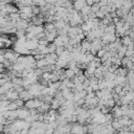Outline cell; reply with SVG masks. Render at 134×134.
<instances>
[{
  "instance_id": "obj_8",
  "label": "cell",
  "mask_w": 134,
  "mask_h": 134,
  "mask_svg": "<svg viewBox=\"0 0 134 134\" xmlns=\"http://www.w3.org/2000/svg\"><path fill=\"white\" fill-rule=\"evenodd\" d=\"M105 34H109V35H115L116 34V27L114 23H111L110 25L105 27Z\"/></svg>"
},
{
  "instance_id": "obj_6",
  "label": "cell",
  "mask_w": 134,
  "mask_h": 134,
  "mask_svg": "<svg viewBox=\"0 0 134 134\" xmlns=\"http://www.w3.org/2000/svg\"><path fill=\"white\" fill-rule=\"evenodd\" d=\"M86 5H87L86 0H76L73 2V8L76 9L77 12H81Z\"/></svg>"
},
{
  "instance_id": "obj_31",
  "label": "cell",
  "mask_w": 134,
  "mask_h": 134,
  "mask_svg": "<svg viewBox=\"0 0 134 134\" xmlns=\"http://www.w3.org/2000/svg\"><path fill=\"white\" fill-rule=\"evenodd\" d=\"M86 3H87V5L92 6V5L94 4V1H93V0H86Z\"/></svg>"
},
{
  "instance_id": "obj_25",
  "label": "cell",
  "mask_w": 134,
  "mask_h": 134,
  "mask_svg": "<svg viewBox=\"0 0 134 134\" xmlns=\"http://www.w3.org/2000/svg\"><path fill=\"white\" fill-rule=\"evenodd\" d=\"M48 48H49V51H50V53H52V52H55L57 46L53 44V42H51V43H49V44H48Z\"/></svg>"
},
{
  "instance_id": "obj_17",
  "label": "cell",
  "mask_w": 134,
  "mask_h": 134,
  "mask_svg": "<svg viewBox=\"0 0 134 134\" xmlns=\"http://www.w3.org/2000/svg\"><path fill=\"white\" fill-rule=\"evenodd\" d=\"M92 10H91V6H89V5H86L80 13H81V15L82 16H88L90 13H91Z\"/></svg>"
},
{
  "instance_id": "obj_1",
  "label": "cell",
  "mask_w": 134,
  "mask_h": 134,
  "mask_svg": "<svg viewBox=\"0 0 134 134\" xmlns=\"http://www.w3.org/2000/svg\"><path fill=\"white\" fill-rule=\"evenodd\" d=\"M72 134H88V127L83 126L79 122H73L71 124V131Z\"/></svg>"
},
{
  "instance_id": "obj_7",
  "label": "cell",
  "mask_w": 134,
  "mask_h": 134,
  "mask_svg": "<svg viewBox=\"0 0 134 134\" xmlns=\"http://www.w3.org/2000/svg\"><path fill=\"white\" fill-rule=\"evenodd\" d=\"M19 98H21V99H23L24 102H27V100H29V99H31V98H35L30 93H29V91L28 90H23L22 92H20L19 93Z\"/></svg>"
},
{
  "instance_id": "obj_13",
  "label": "cell",
  "mask_w": 134,
  "mask_h": 134,
  "mask_svg": "<svg viewBox=\"0 0 134 134\" xmlns=\"http://www.w3.org/2000/svg\"><path fill=\"white\" fill-rule=\"evenodd\" d=\"M131 43H133V40L130 38V36H125L121 38V44L125 46H129Z\"/></svg>"
},
{
  "instance_id": "obj_15",
  "label": "cell",
  "mask_w": 134,
  "mask_h": 134,
  "mask_svg": "<svg viewBox=\"0 0 134 134\" xmlns=\"http://www.w3.org/2000/svg\"><path fill=\"white\" fill-rule=\"evenodd\" d=\"M47 65H48V64H47V62H46L45 59H42V60L36 62V67H37V68H40V69L44 68V67L47 66Z\"/></svg>"
},
{
  "instance_id": "obj_2",
  "label": "cell",
  "mask_w": 134,
  "mask_h": 134,
  "mask_svg": "<svg viewBox=\"0 0 134 134\" xmlns=\"http://www.w3.org/2000/svg\"><path fill=\"white\" fill-rule=\"evenodd\" d=\"M18 112V119H26L29 115H30V110L27 109L26 107H23V108H19L17 110Z\"/></svg>"
},
{
  "instance_id": "obj_23",
  "label": "cell",
  "mask_w": 134,
  "mask_h": 134,
  "mask_svg": "<svg viewBox=\"0 0 134 134\" xmlns=\"http://www.w3.org/2000/svg\"><path fill=\"white\" fill-rule=\"evenodd\" d=\"M65 50H66V49H65V47H64V46H61V47H57V49H55V53H57V54L60 57V55H61V54H62V53H63Z\"/></svg>"
},
{
  "instance_id": "obj_29",
  "label": "cell",
  "mask_w": 134,
  "mask_h": 134,
  "mask_svg": "<svg viewBox=\"0 0 134 134\" xmlns=\"http://www.w3.org/2000/svg\"><path fill=\"white\" fill-rule=\"evenodd\" d=\"M108 1H109V0H100V1H99L100 7H102V6H107V5H108Z\"/></svg>"
},
{
  "instance_id": "obj_28",
  "label": "cell",
  "mask_w": 134,
  "mask_h": 134,
  "mask_svg": "<svg viewBox=\"0 0 134 134\" xmlns=\"http://www.w3.org/2000/svg\"><path fill=\"white\" fill-rule=\"evenodd\" d=\"M34 57H35L36 61H40V60H42V59H45V55H43V54H41V53H38V54H36V55H34Z\"/></svg>"
},
{
  "instance_id": "obj_26",
  "label": "cell",
  "mask_w": 134,
  "mask_h": 134,
  "mask_svg": "<svg viewBox=\"0 0 134 134\" xmlns=\"http://www.w3.org/2000/svg\"><path fill=\"white\" fill-rule=\"evenodd\" d=\"M106 52H107V50H106L105 48H103V49H100V50H98V51H97L96 57H98V58H100V59H102V58L105 55V53H106Z\"/></svg>"
},
{
  "instance_id": "obj_21",
  "label": "cell",
  "mask_w": 134,
  "mask_h": 134,
  "mask_svg": "<svg viewBox=\"0 0 134 134\" xmlns=\"http://www.w3.org/2000/svg\"><path fill=\"white\" fill-rule=\"evenodd\" d=\"M83 90H85V87H84V85L82 84V83H80V84H76L75 86H74V89H73V91H83Z\"/></svg>"
},
{
  "instance_id": "obj_11",
  "label": "cell",
  "mask_w": 134,
  "mask_h": 134,
  "mask_svg": "<svg viewBox=\"0 0 134 134\" xmlns=\"http://www.w3.org/2000/svg\"><path fill=\"white\" fill-rule=\"evenodd\" d=\"M67 25V23L64 21V20H60V21H55L54 22V26H55V29L60 30V29H63L65 26Z\"/></svg>"
},
{
  "instance_id": "obj_16",
  "label": "cell",
  "mask_w": 134,
  "mask_h": 134,
  "mask_svg": "<svg viewBox=\"0 0 134 134\" xmlns=\"http://www.w3.org/2000/svg\"><path fill=\"white\" fill-rule=\"evenodd\" d=\"M53 44H54L57 47H61V46H64V42H63V40H62V37H61V36H58V37L54 39V41H53Z\"/></svg>"
},
{
  "instance_id": "obj_12",
  "label": "cell",
  "mask_w": 134,
  "mask_h": 134,
  "mask_svg": "<svg viewBox=\"0 0 134 134\" xmlns=\"http://www.w3.org/2000/svg\"><path fill=\"white\" fill-rule=\"evenodd\" d=\"M115 77H116V74L113 73V72H107V73H105V75H104V79H105L107 82H112V81L115 80Z\"/></svg>"
},
{
  "instance_id": "obj_30",
  "label": "cell",
  "mask_w": 134,
  "mask_h": 134,
  "mask_svg": "<svg viewBox=\"0 0 134 134\" xmlns=\"http://www.w3.org/2000/svg\"><path fill=\"white\" fill-rule=\"evenodd\" d=\"M83 85H84L85 89H86V88H88V87L90 86V80H89V79H87V80H86V81L83 83Z\"/></svg>"
},
{
  "instance_id": "obj_22",
  "label": "cell",
  "mask_w": 134,
  "mask_h": 134,
  "mask_svg": "<svg viewBox=\"0 0 134 134\" xmlns=\"http://www.w3.org/2000/svg\"><path fill=\"white\" fill-rule=\"evenodd\" d=\"M100 9V5H99V3H94L92 6H91V10L93 12V13H97L98 10Z\"/></svg>"
},
{
  "instance_id": "obj_34",
  "label": "cell",
  "mask_w": 134,
  "mask_h": 134,
  "mask_svg": "<svg viewBox=\"0 0 134 134\" xmlns=\"http://www.w3.org/2000/svg\"><path fill=\"white\" fill-rule=\"evenodd\" d=\"M121 1H127V0H121Z\"/></svg>"
},
{
  "instance_id": "obj_3",
  "label": "cell",
  "mask_w": 134,
  "mask_h": 134,
  "mask_svg": "<svg viewBox=\"0 0 134 134\" xmlns=\"http://www.w3.org/2000/svg\"><path fill=\"white\" fill-rule=\"evenodd\" d=\"M117 39L116 35H109V34H105V36L102 38V41L104 43V45H108V44H111L113 42H115Z\"/></svg>"
},
{
  "instance_id": "obj_24",
  "label": "cell",
  "mask_w": 134,
  "mask_h": 134,
  "mask_svg": "<svg viewBox=\"0 0 134 134\" xmlns=\"http://www.w3.org/2000/svg\"><path fill=\"white\" fill-rule=\"evenodd\" d=\"M127 80L128 81H134V71L133 70H129V72L127 74Z\"/></svg>"
},
{
  "instance_id": "obj_10",
  "label": "cell",
  "mask_w": 134,
  "mask_h": 134,
  "mask_svg": "<svg viewBox=\"0 0 134 134\" xmlns=\"http://www.w3.org/2000/svg\"><path fill=\"white\" fill-rule=\"evenodd\" d=\"M25 107L29 110H32V109H37V106H36V98H31L27 102H25Z\"/></svg>"
},
{
  "instance_id": "obj_32",
  "label": "cell",
  "mask_w": 134,
  "mask_h": 134,
  "mask_svg": "<svg viewBox=\"0 0 134 134\" xmlns=\"http://www.w3.org/2000/svg\"><path fill=\"white\" fill-rule=\"evenodd\" d=\"M131 119H132V120H133V121H134V115H133V116H132V117H131Z\"/></svg>"
},
{
  "instance_id": "obj_4",
  "label": "cell",
  "mask_w": 134,
  "mask_h": 134,
  "mask_svg": "<svg viewBox=\"0 0 134 134\" xmlns=\"http://www.w3.org/2000/svg\"><path fill=\"white\" fill-rule=\"evenodd\" d=\"M6 95H7V99L10 102H15L19 99V92H17L15 89H12L8 92H6Z\"/></svg>"
},
{
  "instance_id": "obj_9",
  "label": "cell",
  "mask_w": 134,
  "mask_h": 134,
  "mask_svg": "<svg viewBox=\"0 0 134 134\" xmlns=\"http://www.w3.org/2000/svg\"><path fill=\"white\" fill-rule=\"evenodd\" d=\"M128 72H129V70H128L126 67L120 66V67H118L117 70L115 71V74H116V75H120V76H126V77H127Z\"/></svg>"
},
{
  "instance_id": "obj_5",
  "label": "cell",
  "mask_w": 134,
  "mask_h": 134,
  "mask_svg": "<svg viewBox=\"0 0 134 134\" xmlns=\"http://www.w3.org/2000/svg\"><path fill=\"white\" fill-rule=\"evenodd\" d=\"M17 29H21V30H26L28 27H29V21L27 20H22L20 19L18 22H17Z\"/></svg>"
},
{
  "instance_id": "obj_35",
  "label": "cell",
  "mask_w": 134,
  "mask_h": 134,
  "mask_svg": "<svg viewBox=\"0 0 134 134\" xmlns=\"http://www.w3.org/2000/svg\"><path fill=\"white\" fill-rule=\"evenodd\" d=\"M72 1H73V2H74V1H76V0H72Z\"/></svg>"
},
{
  "instance_id": "obj_18",
  "label": "cell",
  "mask_w": 134,
  "mask_h": 134,
  "mask_svg": "<svg viewBox=\"0 0 134 134\" xmlns=\"http://www.w3.org/2000/svg\"><path fill=\"white\" fill-rule=\"evenodd\" d=\"M44 29H45L46 31H48V32L54 30V29H55L54 23H45V25H44Z\"/></svg>"
},
{
  "instance_id": "obj_33",
  "label": "cell",
  "mask_w": 134,
  "mask_h": 134,
  "mask_svg": "<svg viewBox=\"0 0 134 134\" xmlns=\"http://www.w3.org/2000/svg\"><path fill=\"white\" fill-rule=\"evenodd\" d=\"M66 134H72V133H71V132H69V133H66Z\"/></svg>"
},
{
  "instance_id": "obj_20",
  "label": "cell",
  "mask_w": 134,
  "mask_h": 134,
  "mask_svg": "<svg viewBox=\"0 0 134 134\" xmlns=\"http://www.w3.org/2000/svg\"><path fill=\"white\" fill-rule=\"evenodd\" d=\"M31 7H32V14H34L35 16H39V15L42 14V13H41V7H40V6H38V5H32Z\"/></svg>"
},
{
  "instance_id": "obj_36",
  "label": "cell",
  "mask_w": 134,
  "mask_h": 134,
  "mask_svg": "<svg viewBox=\"0 0 134 134\" xmlns=\"http://www.w3.org/2000/svg\"><path fill=\"white\" fill-rule=\"evenodd\" d=\"M133 44H134V41H133Z\"/></svg>"
},
{
  "instance_id": "obj_27",
  "label": "cell",
  "mask_w": 134,
  "mask_h": 134,
  "mask_svg": "<svg viewBox=\"0 0 134 134\" xmlns=\"http://www.w3.org/2000/svg\"><path fill=\"white\" fill-rule=\"evenodd\" d=\"M49 42L46 40V39H41L39 40V45H43V46H48Z\"/></svg>"
},
{
  "instance_id": "obj_14",
  "label": "cell",
  "mask_w": 134,
  "mask_h": 134,
  "mask_svg": "<svg viewBox=\"0 0 134 134\" xmlns=\"http://www.w3.org/2000/svg\"><path fill=\"white\" fill-rule=\"evenodd\" d=\"M65 74H66L67 79H70V80H72V79L76 75L75 72H74V70H73V69H70V68H67V69L65 70Z\"/></svg>"
},
{
  "instance_id": "obj_19",
  "label": "cell",
  "mask_w": 134,
  "mask_h": 134,
  "mask_svg": "<svg viewBox=\"0 0 134 134\" xmlns=\"http://www.w3.org/2000/svg\"><path fill=\"white\" fill-rule=\"evenodd\" d=\"M18 109H19V107L16 104V102H10V104L7 106V110L8 111H15V110H18Z\"/></svg>"
}]
</instances>
